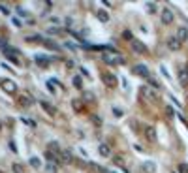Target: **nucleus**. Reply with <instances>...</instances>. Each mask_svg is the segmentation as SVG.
<instances>
[{"label":"nucleus","mask_w":188,"mask_h":173,"mask_svg":"<svg viewBox=\"0 0 188 173\" xmlns=\"http://www.w3.org/2000/svg\"><path fill=\"white\" fill-rule=\"evenodd\" d=\"M102 58H104V62H107V64H111V66H122V64H124V58H122L119 53H115V51L104 53Z\"/></svg>","instance_id":"1"},{"label":"nucleus","mask_w":188,"mask_h":173,"mask_svg":"<svg viewBox=\"0 0 188 173\" xmlns=\"http://www.w3.org/2000/svg\"><path fill=\"white\" fill-rule=\"evenodd\" d=\"M130 47H132V51H134L135 55H143V53H147V45H145L143 41H139V40H134V41L130 43Z\"/></svg>","instance_id":"2"},{"label":"nucleus","mask_w":188,"mask_h":173,"mask_svg":"<svg viewBox=\"0 0 188 173\" xmlns=\"http://www.w3.org/2000/svg\"><path fill=\"white\" fill-rule=\"evenodd\" d=\"M160 17H162V23H164V24H171V23H173V19H175L173 11H171L169 8H164V10H162V13H160Z\"/></svg>","instance_id":"3"},{"label":"nucleus","mask_w":188,"mask_h":173,"mask_svg":"<svg viewBox=\"0 0 188 173\" xmlns=\"http://www.w3.org/2000/svg\"><path fill=\"white\" fill-rule=\"evenodd\" d=\"M134 73L135 76H139V77H151V73H149V68L145 66V64H137L135 68H134Z\"/></svg>","instance_id":"4"},{"label":"nucleus","mask_w":188,"mask_h":173,"mask_svg":"<svg viewBox=\"0 0 188 173\" xmlns=\"http://www.w3.org/2000/svg\"><path fill=\"white\" fill-rule=\"evenodd\" d=\"M102 81L105 83V87H117V77L113 76V73H109V71L102 73Z\"/></svg>","instance_id":"5"},{"label":"nucleus","mask_w":188,"mask_h":173,"mask_svg":"<svg viewBox=\"0 0 188 173\" xmlns=\"http://www.w3.org/2000/svg\"><path fill=\"white\" fill-rule=\"evenodd\" d=\"M2 89H4L8 94H15V92H17V85H15L11 79H4V81H2Z\"/></svg>","instance_id":"6"},{"label":"nucleus","mask_w":188,"mask_h":173,"mask_svg":"<svg viewBox=\"0 0 188 173\" xmlns=\"http://www.w3.org/2000/svg\"><path fill=\"white\" fill-rule=\"evenodd\" d=\"M181 45H182V43L179 41V38H177V36H169V38H168V47L171 49V51H179Z\"/></svg>","instance_id":"7"},{"label":"nucleus","mask_w":188,"mask_h":173,"mask_svg":"<svg viewBox=\"0 0 188 173\" xmlns=\"http://www.w3.org/2000/svg\"><path fill=\"white\" fill-rule=\"evenodd\" d=\"M145 137L151 141V143H154L156 139H158V134H156V128L154 126H147L145 128Z\"/></svg>","instance_id":"8"},{"label":"nucleus","mask_w":188,"mask_h":173,"mask_svg":"<svg viewBox=\"0 0 188 173\" xmlns=\"http://www.w3.org/2000/svg\"><path fill=\"white\" fill-rule=\"evenodd\" d=\"M141 169H143V173H156V164L147 160V162L141 164Z\"/></svg>","instance_id":"9"},{"label":"nucleus","mask_w":188,"mask_h":173,"mask_svg":"<svg viewBox=\"0 0 188 173\" xmlns=\"http://www.w3.org/2000/svg\"><path fill=\"white\" fill-rule=\"evenodd\" d=\"M141 94L147 96V100H149V102H156V94H154V90H152V89L143 87V89H141Z\"/></svg>","instance_id":"10"},{"label":"nucleus","mask_w":188,"mask_h":173,"mask_svg":"<svg viewBox=\"0 0 188 173\" xmlns=\"http://www.w3.org/2000/svg\"><path fill=\"white\" fill-rule=\"evenodd\" d=\"M179 83L184 87V85H188V71H186V68L182 66V68H179Z\"/></svg>","instance_id":"11"},{"label":"nucleus","mask_w":188,"mask_h":173,"mask_svg":"<svg viewBox=\"0 0 188 173\" xmlns=\"http://www.w3.org/2000/svg\"><path fill=\"white\" fill-rule=\"evenodd\" d=\"M175 36L179 38V41H181V43H184V41L188 40V28H186V27H181V28L177 30V34H175Z\"/></svg>","instance_id":"12"},{"label":"nucleus","mask_w":188,"mask_h":173,"mask_svg":"<svg viewBox=\"0 0 188 173\" xmlns=\"http://www.w3.org/2000/svg\"><path fill=\"white\" fill-rule=\"evenodd\" d=\"M98 153H100L104 158L111 156V149H109V145H105V143H100V145H98Z\"/></svg>","instance_id":"13"},{"label":"nucleus","mask_w":188,"mask_h":173,"mask_svg":"<svg viewBox=\"0 0 188 173\" xmlns=\"http://www.w3.org/2000/svg\"><path fill=\"white\" fill-rule=\"evenodd\" d=\"M49 153H53L55 156H58V158H60L62 151H60V147H58V143H57V141H51V143H49Z\"/></svg>","instance_id":"14"},{"label":"nucleus","mask_w":188,"mask_h":173,"mask_svg":"<svg viewBox=\"0 0 188 173\" xmlns=\"http://www.w3.org/2000/svg\"><path fill=\"white\" fill-rule=\"evenodd\" d=\"M40 106L47 111V115H55V113H57V109H55L51 104H47V102H40Z\"/></svg>","instance_id":"15"},{"label":"nucleus","mask_w":188,"mask_h":173,"mask_svg":"<svg viewBox=\"0 0 188 173\" xmlns=\"http://www.w3.org/2000/svg\"><path fill=\"white\" fill-rule=\"evenodd\" d=\"M96 17H98L102 23H109V13L104 11V10H98V11H96Z\"/></svg>","instance_id":"16"},{"label":"nucleus","mask_w":188,"mask_h":173,"mask_svg":"<svg viewBox=\"0 0 188 173\" xmlns=\"http://www.w3.org/2000/svg\"><path fill=\"white\" fill-rule=\"evenodd\" d=\"M60 160H62V162H66V164H70V162H74V156H72V153H70V151H62Z\"/></svg>","instance_id":"17"},{"label":"nucleus","mask_w":188,"mask_h":173,"mask_svg":"<svg viewBox=\"0 0 188 173\" xmlns=\"http://www.w3.org/2000/svg\"><path fill=\"white\" fill-rule=\"evenodd\" d=\"M43 45L47 47V49H53V51H60V45H57L55 41H51V40H45L43 41Z\"/></svg>","instance_id":"18"},{"label":"nucleus","mask_w":188,"mask_h":173,"mask_svg":"<svg viewBox=\"0 0 188 173\" xmlns=\"http://www.w3.org/2000/svg\"><path fill=\"white\" fill-rule=\"evenodd\" d=\"M94 92H90V90H83V98L81 100H85V102H94Z\"/></svg>","instance_id":"19"},{"label":"nucleus","mask_w":188,"mask_h":173,"mask_svg":"<svg viewBox=\"0 0 188 173\" xmlns=\"http://www.w3.org/2000/svg\"><path fill=\"white\" fill-rule=\"evenodd\" d=\"M19 106H23V107H28V106H32V100L28 96H21L19 98Z\"/></svg>","instance_id":"20"},{"label":"nucleus","mask_w":188,"mask_h":173,"mask_svg":"<svg viewBox=\"0 0 188 173\" xmlns=\"http://www.w3.org/2000/svg\"><path fill=\"white\" fill-rule=\"evenodd\" d=\"M72 107L75 111H81L83 109V100H77V98H75V100H72Z\"/></svg>","instance_id":"21"},{"label":"nucleus","mask_w":188,"mask_h":173,"mask_svg":"<svg viewBox=\"0 0 188 173\" xmlns=\"http://www.w3.org/2000/svg\"><path fill=\"white\" fill-rule=\"evenodd\" d=\"M122 38H124L126 41H130V43H132V41L135 40V38H134V34H132L130 30H124V32H122Z\"/></svg>","instance_id":"22"},{"label":"nucleus","mask_w":188,"mask_h":173,"mask_svg":"<svg viewBox=\"0 0 188 173\" xmlns=\"http://www.w3.org/2000/svg\"><path fill=\"white\" fill-rule=\"evenodd\" d=\"M74 87H75V89H79V90L83 89V79H81L79 76H75V77H74Z\"/></svg>","instance_id":"23"},{"label":"nucleus","mask_w":188,"mask_h":173,"mask_svg":"<svg viewBox=\"0 0 188 173\" xmlns=\"http://www.w3.org/2000/svg\"><path fill=\"white\" fill-rule=\"evenodd\" d=\"M30 166H32V167H40V166H41V160H40L38 156H32V158H30Z\"/></svg>","instance_id":"24"},{"label":"nucleus","mask_w":188,"mask_h":173,"mask_svg":"<svg viewBox=\"0 0 188 173\" xmlns=\"http://www.w3.org/2000/svg\"><path fill=\"white\" fill-rule=\"evenodd\" d=\"M11 169H13V173H25V167H23L21 164H13Z\"/></svg>","instance_id":"25"},{"label":"nucleus","mask_w":188,"mask_h":173,"mask_svg":"<svg viewBox=\"0 0 188 173\" xmlns=\"http://www.w3.org/2000/svg\"><path fill=\"white\" fill-rule=\"evenodd\" d=\"M45 169H47V173H57V166H55L53 162L47 164V167H45Z\"/></svg>","instance_id":"26"},{"label":"nucleus","mask_w":188,"mask_h":173,"mask_svg":"<svg viewBox=\"0 0 188 173\" xmlns=\"http://www.w3.org/2000/svg\"><path fill=\"white\" fill-rule=\"evenodd\" d=\"M113 162H115L117 166H121V167H124V160H122V156H115V158H113Z\"/></svg>","instance_id":"27"},{"label":"nucleus","mask_w":188,"mask_h":173,"mask_svg":"<svg viewBox=\"0 0 188 173\" xmlns=\"http://www.w3.org/2000/svg\"><path fill=\"white\" fill-rule=\"evenodd\" d=\"M179 173H188V164H179Z\"/></svg>","instance_id":"28"},{"label":"nucleus","mask_w":188,"mask_h":173,"mask_svg":"<svg viewBox=\"0 0 188 173\" xmlns=\"http://www.w3.org/2000/svg\"><path fill=\"white\" fill-rule=\"evenodd\" d=\"M113 113H115V117H119V119H121V117L124 115V111H122L121 107H113Z\"/></svg>","instance_id":"29"},{"label":"nucleus","mask_w":188,"mask_h":173,"mask_svg":"<svg viewBox=\"0 0 188 173\" xmlns=\"http://www.w3.org/2000/svg\"><path fill=\"white\" fill-rule=\"evenodd\" d=\"M160 71L164 73V77H166V79H171V76H169V71L166 70V66H160Z\"/></svg>","instance_id":"30"},{"label":"nucleus","mask_w":188,"mask_h":173,"mask_svg":"<svg viewBox=\"0 0 188 173\" xmlns=\"http://www.w3.org/2000/svg\"><path fill=\"white\" fill-rule=\"evenodd\" d=\"M149 83H151V87H152V89H160V83H158L156 79H152V77H149Z\"/></svg>","instance_id":"31"},{"label":"nucleus","mask_w":188,"mask_h":173,"mask_svg":"<svg viewBox=\"0 0 188 173\" xmlns=\"http://www.w3.org/2000/svg\"><path fill=\"white\" fill-rule=\"evenodd\" d=\"M23 122H25V124H28L30 128H36V122H34V120H30V119H23Z\"/></svg>","instance_id":"32"},{"label":"nucleus","mask_w":188,"mask_h":173,"mask_svg":"<svg viewBox=\"0 0 188 173\" xmlns=\"http://www.w3.org/2000/svg\"><path fill=\"white\" fill-rule=\"evenodd\" d=\"M0 11L4 15H10V8H6V4H0Z\"/></svg>","instance_id":"33"},{"label":"nucleus","mask_w":188,"mask_h":173,"mask_svg":"<svg viewBox=\"0 0 188 173\" xmlns=\"http://www.w3.org/2000/svg\"><path fill=\"white\" fill-rule=\"evenodd\" d=\"M92 122H94V124H98V126H100V124H102V119L94 115V117H92Z\"/></svg>","instance_id":"34"},{"label":"nucleus","mask_w":188,"mask_h":173,"mask_svg":"<svg viewBox=\"0 0 188 173\" xmlns=\"http://www.w3.org/2000/svg\"><path fill=\"white\" fill-rule=\"evenodd\" d=\"M147 8H149V11H151V13H154V11H156V6H154L152 2H149V4H147Z\"/></svg>","instance_id":"35"},{"label":"nucleus","mask_w":188,"mask_h":173,"mask_svg":"<svg viewBox=\"0 0 188 173\" xmlns=\"http://www.w3.org/2000/svg\"><path fill=\"white\" fill-rule=\"evenodd\" d=\"M49 34H60V30H58V28H53V27H51V28H49Z\"/></svg>","instance_id":"36"},{"label":"nucleus","mask_w":188,"mask_h":173,"mask_svg":"<svg viewBox=\"0 0 188 173\" xmlns=\"http://www.w3.org/2000/svg\"><path fill=\"white\" fill-rule=\"evenodd\" d=\"M166 113H168L169 117H173V115H175V111H173V107H168V109H166Z\"/></svg>","instance_id":"37"},{"label":"nucleus","mask_w":188,"mask_h":173,"mask_svg":"<svg viewBox=\"0 0 188 173\" xmlns=\"http://www.w3.org/2000/svg\"><path fill=\"white\" fill-rule=\"evenodd\" d=\"M81 73H83V76H85V77H90V73H88V71H87L85 68H81Z\"/></svg>","instance_id":"38"},{"label":"nucleus","mask_w":188,"mask_h":173,"mask_svg":"<svg viewBox=\"0 0 188 173\" xmlns=\"http://www.w3.org/2000/svg\"><path fill=\"white\" fill-rule=\"evenodd\" d=\"M184 68H186V71H188V66H184Z\"/></svg>","instance_id":"39"},{"label":"nucleus","mask_w":188,"mask_h":173,"mask_svg":"<svg viewBox=\"0 0 188 173\" xmlns=\"http://www.w3.org/2000/svg\"><path fill=\"white\" fill-rule=\"evenodd\" d=\"M0 128H2V124H0Z\"/></svg>","instance_id":"40"}]
</instances>
